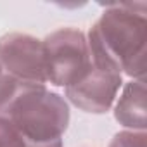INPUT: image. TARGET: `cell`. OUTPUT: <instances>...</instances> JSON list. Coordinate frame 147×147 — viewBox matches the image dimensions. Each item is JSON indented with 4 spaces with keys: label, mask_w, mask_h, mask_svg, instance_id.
Returning <instances> with one entry per match:
<instances>
[{
    "label": "cell",
    "mask_w": 147,
    "mask_h": 147,
    "mask_svg": "<svg viewBox=\"0 0 147 147\" xmlns=\"http://www.w3.org/2000/svg\"><path fill=\"white\" fill-rule=\"evenodd\" d=\"M0 147H26L24 137L7 118L2 116H0Z\"/></svg>",
    "instance_id": "obj_8"
},
{
    "label": "cell",
    "mask_w": 147,
    "mask_h": 147,
    "mask_svg": "<svg viewBox=\"0 0 147 147\" xmlns=\"http://www.w3.org/2000/svg\"><path fill=\"white\" fill-rule=\"evenodd\" d=\"M0 64L14 78L43 83L45 61L42 40L26 33H7L0 38Z\"/></svg>",
    "instance_id": "obj_4"
},
{
    "label": "cell",
    "mask_w": 147,
    "mask_h": 147,
    "mask_svg": "<svg viewBox=\"0 0 147 147\" xmlns=\"http://www.w3.org/2000/svg\"><path fill=\"white\" fill-rule=\"evenodd\" d=\"M43 83H35V82H26L14 78L11 75H5L0 78V116L7 118L11 109L30 92L38 88Z\"/></svg>",
    "instance_id": "obj_7"
},
{
    "label": "cell",
    "mask_w": 147,
    "mask_h": 147,
    "mask_svg": "<svg viewBox=\"0 0 147 147\" xmlns=\"http://www.w3.org/2000/svg\"><path fill=\"white\" fill-rule=\"evenodd\" d=\"M121 83V75L92 67L82 82L66 88V97L85 113L102 114L113 106Z\"/></svg>",
    "instance_id": "obj_5"
},
{
    "label": "cell",
    "mask_w": 147,
    "mask_h": 147,
    "mask_svg": "<svg viewBox=\"0 0 147 147\" xmlns=\"http://www.w3.org/2000/svg\"><path fill=\"white\" fill-rule=\"evenodd\" d=\"M88 49L92 64L109 73H126L142 80L147 59L145 4H114L90 28Z\"/></svg>",
    "instance_id": "obj_1"
},
{
    "label": "cell",
    "mask_w": 147,
    "mask_h": 147,
    "mask_svg": "<svg viewBox=\"0 0 147 147\" xmlns=\"http://www.w3.org/2000/svg\"><path fill=\"white\" fill-rule=\"evenodd\" d=\"M109 147H147V135L145 131L125 130L114 135Z\"/></svg>",
    "instance_id": "obj_9"
},
{
    "label": "cell",
    "mask_w": 147,
    "mask_h": 147,
    "mask_svg": "<svg viewBox=\"0 0 147 147\" xmlns=\"http://www.w3.org/2000/svg\"><path fill=\"white\" fill-rule=\"evenodd\" d=\"M26 147H62V140H52V142H42V144H35V142H26Z\"/></svg>",
    "instance_id": "obj_10"
},
{
    "label": "cell",
    "mask_w": 147,
    "mask_h": 147,
    "mask_svg": "<svg viewBox=\"0 0 147 147\" xmlns=\"http://www.w3.org/2000/svg\"><path fill=\"white\" fill-rule=\"evenodd\" d=\"M45 76L55 87H73L92 71V55L87 36L75 28H61L43 42Z\"/></svg>",
    "instance_id": "obj_3"
},
{
    "label": "cell",
    "mask_w": 147,
    "mask_h": 147,
    "mask_svg": "<svg viewBox=\"0 0 147 147\" xmlns=\"http://www.w3.org/2000/svg\"><path fill=\"white\" fill-rule=\"evenodd\" d=\"M0 78H2V64H0Z\"/></svg>",
    "instance_id": "obj_11"
},
{
    "label": "cell",
    "mask_w": 147,
    "mask_h": 147,
    "mask_svg": "<svg viewBox=\"0 0 147 147\" xmlns=\"http://www.w3.org/2000/svg\"><path fill=\"white\" fill-rule=\"evenodd\" d=\"M7 119L26 142H52L59 140L66 131L69 123V107L64 97L49 92L45 85H40L11 109Z\"/></svg>",
    "instance_id": "obj_2"
},
{
    "label": "cell",
    "mask_w": 147,
    "mask_h": 147,
    "mask_svg": "<svg viewBox=\"0 0 147 147\" xmlns=\"http://www.w3.org/2000/svg\"><path fill=\"white\" fill-rule=\"evenodd\" d=\"M114 118L126 128L145 131V85L142 80H135L125 85L114 107Z\"/></svg>",
    "instance_id": "obj_6"
}]
</instances>
